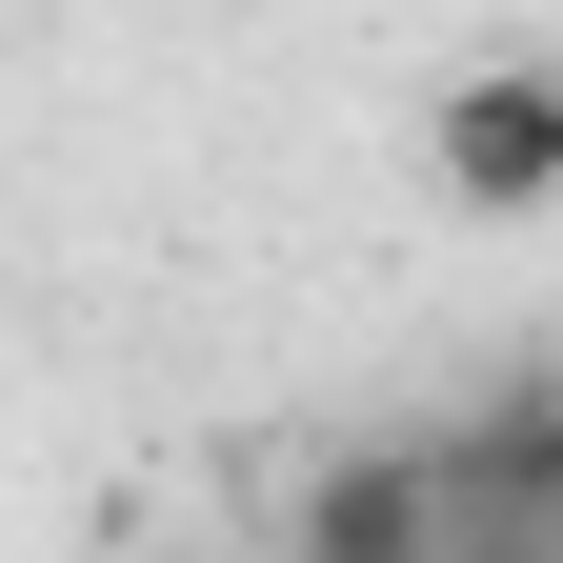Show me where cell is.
I'll use <instances>...</instances> for the list:
<instances>
[{"mask_svg": "<svg viewBox=\"0 0 563 563\" xmlns=\"http://www.w3.org/2000/svg\"><path fill=\"white\" fill-rule=\"evenodd\" d=\"M302 563H443V422H422V443H363V463H322V504H302Z\"/></svg>", "mask_w": 563, "mask_h": 563, "instance_id": "obj_2", "label": "cell"}, {"mask_svg": "<svg viewBox=\"0 0 563 563\" xmlns=\"http://www.w3.org/2000/svg\"><path fill=\"white\" fill-rule=\"evenodd\" d=\"M443 201L463 222H543L563 201V81L543 60H483V81L443 101Z\"/></svg>", "mask_w": 563, "mask_h": 563, "instance_id": "obj_1", "label": "cell"}]
</instances>
